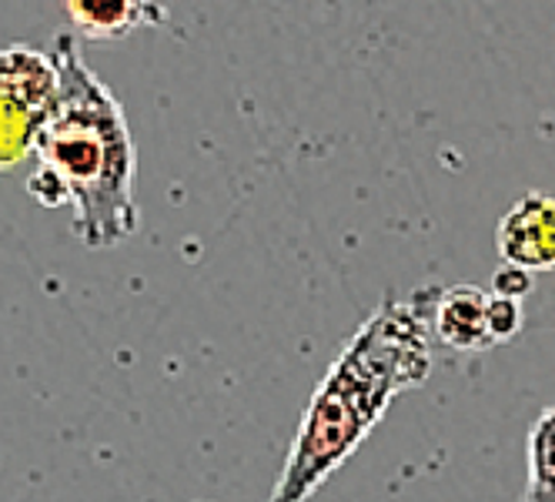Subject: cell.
Segmentation results:
<instances>
[{
    "label": "cell",
    "instance_id": "cell-2",
    "mask_svg": "<svg viewBox=\"0 0 555 502\" xmlns=\"http://www.w3.org/2000/svg\"><path fill=\"white\" fill-rule=\"evenodd\" d=\"M48 54L57 64V98L30 151L37 168L27 191L44 208H70V231L85 248H117L141 228L125 107L81 61L74 34H57Z\"/></svg>",
    "mask_w": 555,
    "mask_h": 502
},
{
    "label": "cell",
    "instance_id": "cell-9",
    "mask_svg": "<svg viewBox=\"0 0 555 502\" xmlns=\"http://www.w3.org/2000/svg\"><path fill=\"white\" fill-rule=\"evenodd\" d=\"M535 285V275L532 272H522V268L515 265H499L495 275H492V288L489 295L495 298H508V301H522Z\"/></svg>",
    "mask_w": 555,
    "mask_h": 502
},
{
    "label": "cell",
    "instance_id": "cell-3",
    "mask_svg": "<svg viewBox=\"0 0 555 502\" xmlns=\"http://www.w3.org/2000/svg\"><path fill=\"white\" fill-rule=\"evenodd\" d=\"M57 98V64L27 44L0 48V171L21 168Z\"/></svg>",
    "mask_w": 555,
    "mask_h": 502
},
{
    "label": "cell",
    "instance_id": "cell-6",
    "mask_svg": "<svg viewBox=\"0 0 555 502\" xmlns=\"http://www.w3.org/2000/svg\"><path fill=\"white\" fill-rule=\"evenodd\" d=\"M67 17L88 41H107V37H128L144 24H165L168 11L147 4V0H70Z\"/></svg>",
    "mask_w": 555,
    "mask_h": 502
},
{
    "label": "cell",
    "instance_id": "cell-8",
    "mask_svg": "<svg viewBox=\"0 0 555 502\" xmlns=\"http://www.w3.org/2000/svg\"><path fill=\"white\" fill-rule=\"evenodd\" d=\"M526 325V312H522V301H508V298H495L489 295L486 305V332H489V345H505L515 335L522 332Z\"/></svg>",
    "mask_w": 555,
    "mask_h": 502
},
{
    "label": "cell",
    "instance_id": "cell-4",
    "mask_svg": "<svg viewBox=\"0 0 555 502\" xmlns=\"http://www.w3.org/2000/svg\"><path fill=\"white\" fill-rule=\"evenodd\" d=\"M495 248L502 265L522 272H548L555 265V205L545 191H526L495 228Z\"/></svg>",
    "mask_w": 555,
    "mask_h": 502
},
{
    "label": "cell",
    "instance_id": "cell-7",
    "mask_svg": "<svg viewBox=\"0 0 555 502\" xmlns=\"http://www.w3.org/2000/svg\"><path fill=\"white\" fill-rule=\"evenodd\" d=\"M552 486V409H545L529 433V482L522 502H555Z\"/></svg>",
    "mask_w": 555,
    "mask_h": 502
},
{
    "label": "cell",
    "instance_id": "cell-5",
    "mask_svg": "<svg viewBox=\"0 0 555 502\" xmlns=\"http://www.w3.org/2000/svg\"><path fill=\"white\" fill-rule=\"evenodd\" d=\"M486 305L489 292L479 285H449L435 292L431 305V338L459 352H486Z\"/></svg>",
    "mask_w": 555,
    "mask_h": 502
},
{
    "label": "cell",
    "instance_id": "cell-1",
    "mask_svg": "<svg viewBox=\"0 0 555 502\" xmlns=\"http://www.w3.org/2000/svg\"><path fill=\"white\" fill-rule=\"evenodd\" d=\"M435 292L418 288L385 301L348 338L305 409L268 502H308L369 439L388 406L428 378Z\"/></svg>",
    "mask_w": 555,
    "mask_h": 502
}]
</instances>
